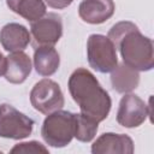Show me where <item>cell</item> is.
Segmentation results:
<instances>
[{
	"label": "cell",
	"mask_w": 154,
	"mask_h": 154,
	"mask_svg": "<svg viewBox=\"0 0 154 154\" xmlns=\"http://www.w3.org/2000/svg\"><path fill=\"white\" fill-rule=\"evenodd\" d=\"M113 0H83L78 7L79 17L89 24H101L114 13Z\"/></svg>",
	"instance_id": "obj_9"
},
{
	"label": "cell",
	"mask_w": 154,
	"mask_h": 154,
	"mask_svg": "<svg viewBox=\"0 0 154 154\" xmlns=\"http://www.w3.org/2000/svg\"><path fill=\"white\" fill-rule=\"evenodd\" d=\"M5 66H6V58L2 55V53L0 52V76L4 75L5 72Z\"/></svg>",
	"instance_id": "obj_19"
},
{
	"label": "cell",
	"mask_w": 154,
	"mask_h": 154,
	"mask_svg": "<svg viewBox=\"0 0 154 154\" xmlns=\"http://www.w3.org/2000/svg\"><path fill=\"white\" fill-rule=\"evenodd\" d=\"M7 6L14 13L34 22L46 14V5L43 0H6Z\"/></svg>",
	"instance_id": "obj_15"
},
{
	"label": "cell",
	"mask_w": 154,
	"mask_h": 154,
	"mask_svg": "<svg viewBox=\"0 0 154 154\" xmlns=\"http://www.w3.org/2000/svg\"><path fill=\"white\" fill-rule=\"evenodd\" d=\"M91 152L94 154H107V153L131 154L134 153V142L126 135L107 132L101 135L93 143Z\"/></svg>",
	"instance_id": "obj_10"
},
{
	"label": "cell",
	"mask_w": 154,
	"mask_h": 154,
	"mask_svg": "<svg viewBox=\"0 0 154 154\" xmlns=\"http://www.w3.org/2000/svg\"><path fill=\"white\" fill-rule=\"evenodd\" d=\"M34 46H53L63 35V22L57 13H47L31 23Z\"/></svg>",
	"instance_id": "obj_7"
},
{
	"label": "cell",
	"mask_w": 154,
	"mask_h": 154,
	"mask_svg": "<svg viewBox=\"0 0 154 154\" xmlns=\"http://www.w3.org/2000/svg\"><path fill=\"white\" fill-rule=\"evenodd\" d=\"M107 37L112 41L116 49H119L124 64L137 71H149L153 69V42L143 36L134 23H117L112 26Z\"/></svg>",
	"instance_id": "obj_2"
},
{
	"label": "cell",
	"mask_w": 154,
	"mask_h": 154,
	"mask_svg": "<svg viewBox=\"0 0 154 154\" xmlns=\"http://www.w3.org/2000/svg\"><path fill=\"white\" fill-rule=\"evenodd\" d=\"M97 131V122L81 114H75V137L81 142H90Z\"/></svg>",
	"instance_id": "obj_16"
},
{
	"label": "cell",
	"mask_w": 154,
	"mask_h": 154,
	"mask_svg": "<svg viewBox=\"0 0 154 154\" xmlns=\"http://www.w3.org/2000/svg\"><path fill=\"white\" fill-rule=\"evenodd\" d=\"M111 83L116 91L126 94L137 88L140 83V75L137 70L128 66L126 64H117V66L111 71Z\"/></svg>",
	"instance_id": "obj_13"
},
{
	"label": "cell",
	"mask_w": 154,
	"mask_h": 154,
	"mask_svg": "<svg viewBox=\"0 0 154 154\" xmlns=\"http://www.w3.org/2000/svg\"><path fill=\"white\" fill-rule=\"evenodd\" d=\"M72 1L73 0H46L48 6H51L53 8H65L69 5H71Z\"/></svg>",
	"instance_id": "obj_18"
},
{
	"label": "cell",
	"mask_w": 154,
	"mask_h": 154,
	"mask_svg": "<svg viewBox=\"0 0 154 154\" xmlns=\"http://www.w3.org/2000/svg\"><path fill=\"white\" fill-rule=\"evenodd\" d=\"M31 72V60L23 51L12 52L6 57L4 76L6 81L13 84L23 83Z\"/></svg>",
	"instance_id": "obj_11"
},
{
	"label": "cell",
	"mask_w": 154,
	"mask_h": 154,
	"mask_svg": "<svg viewBox=\"0 0 154 154\" xmlns=\"http://www.w3.org/2000/svg\"><path fill=\"white\" fill-rule=\"evenodd\" d=\"M149 116L148 106L137 95L129 94L122 97L117 122L125 128H137L140 126Z\"/></svg>",
	"instance_id": "obj_8"
},
{
	"label": "cell",
	"mask_w": 154,
	"mask_h": 154,
	"mask_svg": "<svg viewBox=\"0 0 154 154\" xmlns=\"http://www.w3.org/2000/svg\"><path fill=\"white\" fill-rule=\"evenodd\" d=\"M30 102L36 111L43 114H49L64 106V95L58 83L43 78L31 89Z\"/></svg>",
	"instance_id": "obj_5"
},
{
	"label": "cell",
	"mask_w": 154,
	"mask_h": 154,
	"mask_svg": "<svg viewBox=\"0 0 154 154\" xmlns=\"http://www.w3.org/2000/svg\"><path fill=\"white\" fill-rule=\"evenodd\" d=\"M11 153H48V149L40 142L30 141L16 144L11 149Z\"/></svg>",
	"instance_id": "obj_17"
},
{
	"label": "cell",
	"mask_w": 154,
	"mask_h": 154,
	"mask_svg": "<svg viewBox=\"0 0 154 154\" xmlns=\"http://www.w3.org/2000/svg\"><path fill=\"white\" fill-rule=\"evenodd\" d=\"M34 126V120L8 103L0 105V137L22 140L28 137Z\"/></svg>",
	"instance_id": "obj_6"
},
{
	"label": "cell",
	"mask_w": 154,
	"mask_h": 154,
	"mask_svg": "<svg viewBox=\"0 0 154 154\" xmlns=\"http://www.w3.org/2000/svg\"><path fill=\"white\" fill-rule=\"evenodd\" d=\"M87 54L89 65L101 73L111 72L118 64L117 49L112 41L103 35L93 34L89 36Z\"/></svg>",
	"instance_id": "obj_4"
},
{
	"label": "cell",
	"mask_w": 154,
	"mask_h": 154,
	"mask_svg": "<svg viewBox=\"0 0 154 154\" xmlns=\"http://www.w3.org/2000/svg\"><path fill=\"white\" fill-rule=\"evenodd\" d=\"M45 142L52 147H65L75 137V113L54 111L45 119L41 129Z\"/></svg>",
	"instance_id": "obj_3"
},
{
	"label": "cell",
	"mask_w": 154,
	"mask_h": 154,
	"mask_svg": "<svg viewBox=\"0 0 154 154\" xmlns=\"http://www.w3.org/2000/svg\"><path fill=\"white\" fill-rule=\"evenodd\" d=\"M60 64L59 53L52 46H38L34 53L35 70L41 76L53 75Z\"/></svg>",
	"instance_id": "obj_14"
},
{
	"label": "cell",
	"mask_w": 154,
	"mask_h": 154,
	"mask_svg": "<svg viewBox=\"0 0 154 154\" xmlns=\"http://www.w3.org/2000/svg\"><path fill=\"white\" fill-rule=\"evenodd\" d=\"M69 90L83 116L97 123L107 118L112 106L111 97L89 70H75L69 78Z\"/></svg>",
	"instance_id": "obj_1"
},
{
	"label": "cell",
	"mask_w": 154,
	"mask_h": 154,
	"mask_svg": "<svg viewBox=\"0 0 154 154\" xmlns=\"http://www.w3.org/2000/svg\"><path fill=\"white\" fill-rule=\"evenodd\" d=\"M0 42L8 52L23 51L30 43V34L24 25L8 23L0 30Z\"/></svg>",
	"instance_id": "obj_12"
}]
</instances>
